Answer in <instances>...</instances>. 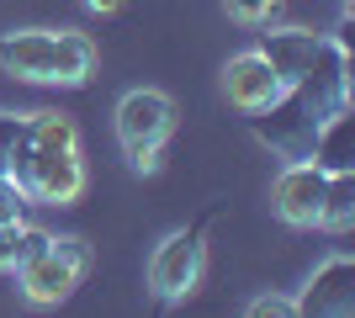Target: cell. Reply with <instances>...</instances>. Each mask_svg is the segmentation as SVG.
<instances>
[{
    "label": "cell",
    "instance_id": "ba28073f",
    "mask_svg": "<svg viewBox=\"0 0 355 318\" xmlns=\"http://www.w3.org/2000/svg\"><path fill=\"white\" fill-rule=\"evenodd\" d=\"M329 32H302V27H282V32H266L260 37V53H266V64L276 69V80L282 85H292V80H302L313 69V64L329 53Z\"/></svg>",
    "mask_w": 355,
    "mask_h": 318
},
{
    "label": "cell",
    "instance_id": "277c9868",
    "mask_svg": "<svg viewBox=\"0 0 355 318\" xmlns=\"http://www.w3.org/2000/svg\"><path fill=\"white\" fill-rule=\"evenodd\" d=\"M90 271V244L85 239H48V249L27 265H16V281L27 303H64Z\"/></svg>",
    "mask_w": 355,
    "mask_h": 318
},
{
    "label": "cell",
    "instance_id": "30bf717a",
    "mask_svg": "<svg viewBox=\"0 0 355 318\" xmlns=\"http://www.w3.org/2000/svg\"><path fill=\"white\" fill-rule=\"evenodd\" d=\"M223 91H228V101H234L239 112H266V106L282 96V80H276V69L266 64V53L254 48V53H239V59L223 64Z\"/></svg>",
    "mask_w": 355,
    "mask_h": 318
},
{
    "label": "cell",
    "instance_id": "9c48e42d",
    "mask_svg": "<svg viewBox=\"0 0 355 318\" xmlns=\"http://www.w3.org/2000/svg\"><path fill=\"white\" fill-rule=\"evenodd\" d=\"M0 69L32 85H53L59 69V32H6L0 37Z\"/></svg>",
    "mask_w": 355,
    "mask_h": 318
},
{
    "label": "cell",
    "instance_id": "52a82bcc",
    "mask_svg": "<svg viewBox=\"0 0 355 318\" xmlns=\"http://www.w3.org/2000/svg\"><path fill=\"white\" fill-rule=\"evenodd\" d=\"M324 186H329V175L313 165V159H297V165H286V170H282V181H276V212H282V223H292V228H318Z\"/></svg>",
    "mask_w": 355,
    "mask_h": 318
},
{
    "label": "cell",
    "instance_id": "ac0fdd59",
    "mask_svg": "<svg viewBox=\"0 0 355 318\" xmlns=\"http://www.w3.org/2000/svg\"><path fill=\"white\" fill-rule=\"evenodd\" d=\"M276 6H282V0H228V11H234L239 21H266Z\"/></svg>",
    "mask_w": 355,
    "mask_h": 318
},
{
    "label": "cell",
    "instance_id": "7a4b0ae2",
    "mask_svg": "<svg viewBox=\"0 0 355 318\" xmlns=\"http://www.w3.org/2000/svg\"><path fill=\"white\" fill-rule=\"evenodd\" d=\"M170 127H175V101L164 91H128L117 101V138L138 175L159 170V143L170 138Z\"/></svg>",
    "mask_w": 355,
    "mask_h": 318
},
{
    "label": "cell",
    "instance_id": "8992f818",
    "mask_svg": "<svg viewBox=\"0 0 355 318\" xmlns=\"http://www.w3.org/2000/svg\"><path fill=\"white\" fill-rule=\"evenodd\" d=\"M297 313H313V318H350L355 313V260L350 255H334L313 271L308 292L297 297Z\"/></svg>",
    "mask_w": 355,
    "mask_h": 318
},
{
    "label": "cell",
    "instance_id": "4fadbf2b",
    "mask_svg": "<svg viewBox=\"0 0 355 318\" xmlns=\"http://www.w3.org/2000/svg\"><path fill=\"white\" fill-rule=\"evenodd\" d=\"M90 69H96V43L85 32H59V69H53V85H85Z\"/></svg>",
    "mask_w": 355,
    "mask_h": 318
},
{
    "label": "cell",
    "instance_id": "9a60e30c",
    "mask_svg": "<svg viewBox=\"0 0 355 318\" xmlns=\"http://www.w3.org/2000/svg\"><path fill=\"white\" fill-rule=\"evenodd\" d=\"M48 239L53 233H43V228H27V223H16V265H27V260H37L48 249ZM11 265V271H16Z\"/></svg>",
    "mask_w": 355,
    "mask_h": 318
},
{
    "label": "cell",
    "instance_id": "6da1fadb",
    "mask_svg": "<svg viewBox=\"0 0 355 318\" xmlns=\"http://www.w3.org/2000/svg\"><path fill=\"white\" fill-rule=\"evenodd\" d=\"M345 106H350V43H345V32H340L308 75L282 85V96H276L266 112H250V127L276 159L297 165V159L313 154L318 127H324L334 112H345Z\"/></svg>",
    "mask_w": 355,
    "mask_h": 318
},
{
    "label": "cell",
    "instance_id": "7c38bea8",
    "mask_svg": "<svg viewBox=\"0 0 355 318\" xmlns=\"http://www.w3.org/2000/svg\"><path fill=\"white\" fill-rule=\"evenodd\" d=\"M355 223V170H334L324 186V207H318V228H334V233H345V228Z\"/></svg>",
    "mask_w": 355,
    "mask_h": 318
},
{
    "label": "cell",
    "instance_id": "ffe728a7",
    "mask_svg": "<svg viewBox=\"0 0 355 318\" xmlns=\"http://www.w3.org/2000/svg\"><path fill=\"white\" fill-rule=\"evenodd\" d=\"M90 11H101V16H112V11H122V0H85Z\"/></svg>",
    "mask_w": 355,
    "mask_h": 318
},
{
    "label": "cell",
    "instance_id": "3957f363",
    "mask_svg": "<svg viewBox=\"0 0 355 318\" xmlns=\"http://www.w3.org/2000/svg\"><path fill=\"white\" fill-rule=\"evenodd\" d=\"M16 186L32 202H74L85 191V165H80V143H32L27 138V159L16 170Z\"/></svg>",
    "mask_w": 355,
    "mask_h": 318
},
{
    "label": "cell",
    "instance_id": "e0dca14e",
    "mask_svg": "<svg viewBox=\"0 0 355 318\" xmlns=\"http://www.w3.org/2000/svg\"><path fill=\"white\" fill-rule=\"evenodd\" d=\"M21 202H27V191H21L11 175H0V223H16V218H21Z\"/></svg>",
    "mask_w": 355,
    "mask_h": 318
},
{
    "label": "cell",
    "instance_id": "5b68a950",
    "mask_svg": "<svg viewBox=\"0 0 355 318\" xmlns=\"http://www.w3.org/2000/svg\"><path fill=\"white\" fill-rule=\"evenodd\" d=\"M202 265H207L202 228H180V233H170V239L154 249V260H148V287H154V297L175 303V297H186V292L202 281Z\"/></svg>",
    "mask_w": 355,
    "mask_h": 318
},
{
    "label": "cell",
    "instance_id": "8fae6325",
    "mask_svg": "<svg viewBox=\"0 0 355 318\" xmlns=\"http://www.w3.org/2000/svg\"><path fill=\"white\" fill-rule=\"evenodd\" d=\"M308 159L324 170V175H334V170H355V117H350V106L334 112V117L318 127Z\"/></svg>",
    "mask_w": 355,
    "mask_h": 318
},
{
    "label": "cell",
    "instance_id": "d6986e66",
    "mask_svg": "<svg viewBox=\"0 0 355 318\" xmlns=\"http://www.w3.org/2000/svg\"><path fill=\"white\" fill-rule=\"evenodd\" d=\"M16 223H21V218H16ZM16 223H0V271L16 265Z\"/></svg>",
    "mask_w": 355,
    "mask_h": 318
},
{
    "label": "cell",
    "instance_id": "5bb4252c",
    "mask_svg": "<svg viewBox=\"0 0 355 318\" xmlns=\"http://www.w3.org/2000/svg\"><path fill=\"white\" fill-rule=\"evenodd\" d=\"M21 159H27V117L0 112V175H11V181H16Z\"/></svg>",
    "mask_w": 355,
    "mask_h": 318
},
{
    "label": "cell",
    "instance_id": "2e32d148",
    "mask_svg": "<svg viewBox=\"0 0 355 318\" xmlns=\"http://www.w3.org/2000/svg\"><path fill=\"white\" fill-rule=\"evenodd\" d=\"M250 318H297V297H254L250 303Z\"/></svg>",
    "mask_w": 355,
    "mask_h": 318
}]
</instances>
